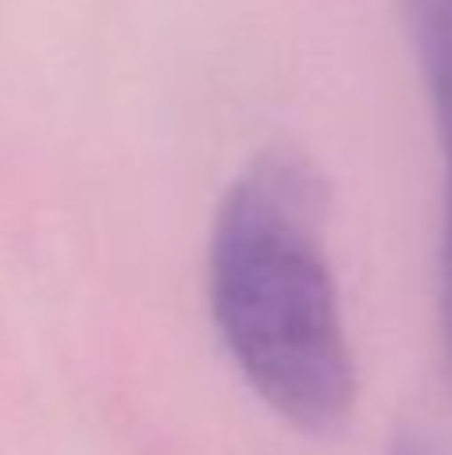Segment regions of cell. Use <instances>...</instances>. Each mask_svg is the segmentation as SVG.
Returning <instances> with one entry per match:
<instances>
[{
    "instance_id": "obj_1",
    "label": "cell",
    "mask_w": 452,
    "mask_h": 455,
    "mask_svg": "<svg viewBox=\"0 0 452 455\" xmlns=\"http://www.w3.org/2000/svg\"><path fill=\"white\" fill-rule=\"evenodd\" d=\"M208 312L253 395L288 427L328 435L357 403V360L328 256V180L293 144L261 148L208 228Z\"/></svg>"
},
{
    "instance_id": "obj_2",
    "label": "cell",
    "mask_w": 452,
    "mask_h": 455,
    "mask_svg": "<svg viewBox=\"0 0 452 455\" xmlns=\"http://www.w3.org/2000/svg\"><path fill=\"white\" fill-rule=\"evenodd\" d=\"M416 68L445 144V220H440V336L452 371V0H400Z\"/></svg>"
},
{
    "instance_id": "obj_3",
    "label": "cell",
    "mask_w": 452,
    "mask_h": 455,
    "mask_svg": "<svg viewBox=\"0 0 452 455\" xmlns=\"http://www.w3.org/2000/svg\"><path fill=\"white\" fill-rule=\"evenodd\" d=\"M389 455H432V451L424 448L421 440H400V443H397V448H392Z\"/></svg>"
}]
</instances>
